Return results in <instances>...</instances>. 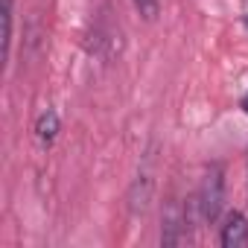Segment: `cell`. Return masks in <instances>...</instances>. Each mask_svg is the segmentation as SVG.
Returning <instances> with one entry per match:
<instances>
[{
	"label": "cell",
	"mask_w": 248,
	"mask_h": 248,
	"mask_svg": "<svg viewBox=\"0 0 248 248\" xmlns=\"http://www.w3.org/2000/svg\"><path fill=\"white\" fill-rule=\"evenodd\" d=\"M193 202H196L199 216H202L207 225H213V222L219 219V213H222V202H225V172H222L219 164H213V167L204 172L202 187H199V193H196Z\"/></svg>",
	"instance_id": "6da1fadb"
},
{
	"label": "cell",
	"mask_w": 248,
	"mask_h": 248,
	"mask_svg": "<svg viewBox=\"0 0 248 248\" xmlns=\"http://www.w3.org/2000/svg\"><path fill=\"white\" fill-rule=\"evenodd\" d=\"M187 225H190V213H187L178 202H170L167 210H164L161 242H164V245H181V242H187V239H190Z\"/></svg>",
	"instance_id": "7a4b0ae2"
},
{
	"label": "cell",
	"mask_w": 248,
	"mask_h": 248,
	"mask_svg": "<svg viewBox=\"0 0 248 248\" xmlns=\"http://www.w3.org/2000/svg\"><path fill=\"white\" fill-rule=\"evenodd\" d=\"M219 242L225 248H248V216L242 210L225 213L219 225Z\"/></svg>",
	"instance_id": "3957f363"
},
{
	"label": "cell",
	"mask_w": 248,
	"mask_h": 248,
	"mask_svg": "<svg viewBox=\"0 0 248 248\" xmlns=\"http://www.w3.org/2000/svg\"><path fill=\"white\" fill-rule=\"evenodd\" d=\"M59 129H62V123H59V114H56L53 108H47V111L38 114V120H35V138H38L44 146H50V143L59 138Z\"/></svg>",
	"instance_id": "277c9868"
},
{
	"label": "cell",
	"mask_w": 248,
	"mask_h": 248,
	"mask_svg": "<svg viewBox=\"0 0 248 248\" xmlns=\"http://www.w3.org/2000/svg\"><path fill=\"white\" fill-rule=\"evenodd\" d=\"M12 35H15V0H3V67L12 59Z\"/></svg>",
	"instance_id": "5b68a950"
},
{
	"label": "cell",
	"mask_w": 248,
	"mask_h": 248,
	"mask_svg": "<svg viewBox=\"0 0 248 248\" xmlns=\"http://www.w3.org/2000/svg\"><path fill=\"white\" fill-rule=\"evenodd\" d=\"M132 3H135V9L140 12V18L149 21V24L161 15V0H132Z\"/></svg>",
	"instance_id": "8992f818"
},
{
	"label": "cell",
	"mask_w": 248,
	"mask_h": 248,
	"mask_svg": "<svg viewBox=\"0 0 248 248\" xmlns=\"http://www.w3.org/2000/svg\"><path fill=\"white\" fill-rule=\"evenodd\" d=\"M239 108H242V111H245V114H248V91H245V96H242V99H239Z\"/></svg>",
	"instance_id": "52a82bcc"
},
{
	"label": "cell",
	"mask_w": 248,
	"mask_h": 248,
	"mask_svg": "<svg viewBox=\"0 0 248 248\" xmlns=\"http://www.w3.org/2000/svg\"><path fill=\"white\" fill-rule=\"evenodd\" d=\"M245 27H248V15H245Z\"/></svg>",
	"instance_id": "ba28073f"
}]
</instances>
